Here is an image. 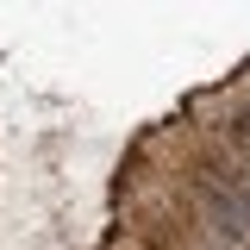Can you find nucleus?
Segmentation results:
<instances>
[{
  "label": "nucleus",
  "mask_w": 250,
  "mask_h": 250,
  "mask_svg": "<svg viewBox=\"0 0 250 250\" xmlns=\"http://www.w3.org/2000/svg\"><path fill=\"white\" fill-rule=\"evenodd\" d=\"M188 194L207 207V225H213V231L250 244V194L231 182V169H225L219 156H207V163H194V169H188Z\"/></svg>",
  "instance_id": "f257e3e1"
}]
</instances>
